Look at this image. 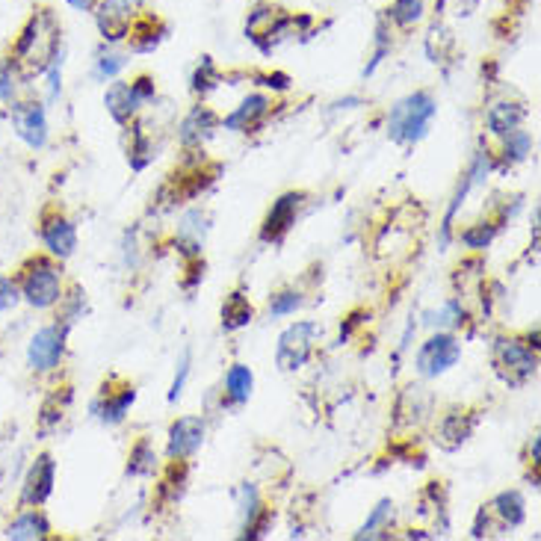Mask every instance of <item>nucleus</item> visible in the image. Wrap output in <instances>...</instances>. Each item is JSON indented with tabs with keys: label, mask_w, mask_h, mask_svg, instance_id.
<instances>
[{
	"label": "nucleus",
	"mask_w": 541,
	"mask_h": 541,
	"mask_svg": "<svg viewBox=\"0 0 541 541\" xmlns=\"http://www.w3.org/2000/svg\"><path fill=\"white\" fill-rule=\"evenodd\" d=\"M60 48H63V39H60V24H57L54 12L36 9L12 48V60L24 71L42 74Z\"/></svg>",
	"instance_id": "1"
},
{
	"label": "nucleus",
	"mask_w": 541,
	"mask_h": 541,
	"mask_svg": "<svg viewBox=\"0 0 541 541\" xmlns=\"http://www.w3.org/2000/svg\"><path fill=\"white\" fill-rule=\"evenodd\" d=\"M21 302L36 311H51L63 302V272L48 258H33L21 270Z\"/></svg>",
	"instance_id": "2"
},
{
	"label": "nucleus",
	"mask_w": 541,
	"mask_h": 541,
	"mask_svg": "<svg viewBox=\"0 0 541 541\" xmlns=\"http://www.w3.org/2000/svg\"><path fill=\"white\" fill-rule=\"evenodd\" d=\"M435 113H438L435 98L429 92H414V95L403 98L391 110V116H388V136L397 145H414V142H420L426 136Z\"/></svg>",
	"instance_id": "3"
},
{
	"label": "nucleus",
	"mask_w": 541,
	"mask_h": 541,
	"mask_svg": "<svg viewBox=\"0 0 541 541\" xmlns=\"http://www.w3.org/2000/svg\"><path fill=\"white\" fill-rule=\"evenodd\" d=\"M9 125H12V134L18 136L27 148L33 151H42L48 145V113H45V104L42 101H12L9 104Z\"/></svg>",
	"instance_id": "4"
},
{
	"label": "nucleus",
	"mask_w": 541,
	"mask_h": 541,
	"mask_svg": "<svg viewBox=\"0 0 541 541\" xmlns=\"http://www.w3.org/2000/svg\"><path fill=\"white\" fill-rule=\"evenodd\" d=\"M66 335L68 326L63 323L42 326L27 343V367L33 373H54L66 355Z\"/></svg>",
	"instance_id": "5"
},
{
	"label": "nucleus",
	"mask_w": 541,
	"mask_h": 541,
	"mask_svg": "<svg viewBox=\"0 0 541 541\" xmlns=\"http://www.w3.org/2000/svg\"><path fill=\"white\" fill-rule=\"evenodd\" d=\"M462 358V343L453 335H432L417 352V370L426 379H435L447 370H453Z\"/></svg>",
	"instance_id": "6"
},
{
	"label": "nucleus",
	"mask_w": 541,
	"mask_h": 541,
	"mask_svg": "<svg viewBox=\"0 0 541 541\" xmlns=\"http://www.w3.org/2000/svg\"><path fill=\"white\" fill-rule=\"evenodd\" d=\"M320 335V326L317 323H293L281 338H278V349H275V361L281 370H299L311 349H314V338Z\"/></svg>",
	"instance_id": "7"
},
{
	"label": "nucleus",
	"mask_w": 541,
	"mask_h": 541,
	"mask_svg": "<svg viewBox=\"0 0 541 541\" xmlns=\"http://www.w3.org/2000/svg\"><path fill=\"white\" fill-rule=\"evenodd\" d=\"M54 482H57L54 456L51 453L36 456L24 474V482H21V506H45L48 497L54 494Z\"/></svg>",
	"instance_id": "8"
},
{
	"label": "nucleus",
	"mask_w": 541,
	"mask_h": 541,
	"mask_svg": "<svg viewBox=\"0 0 541 541\" xmlns=\"http://www.w3.org/2000/svg\"><path fill=\"white\" fill-rule=\"evenodd\" d=\"M202 441H204L202 417H181V420H175L172 429H169V447H166V453H169V459L184 462V459H190V456L202 447Z\"/></svg>",
	"instance_id": "9"
},
{
	"label": "nucleus",
	"mask_w": 541,
	"mask_h": 541,
	"mask_svg": "<svg viewBox=\"0 0 541 541\" xmlns=\"http://www.w3.org/2000/svg\"><path fill=\"white\" fill-rule=\"evenodd\" d=\"M3 539H9V541L51 539V521L45 518L42 506H24V512H18V515L6 524Z\"/></svg>",
	"instance_id": "10"
},
{
	"label": "nucleus",
	"mask_w": 541,
	"mask_h": 541,
	"mask_svg": "<svg viewBox=\"0 0 541 541\" xmlns=\"http://www.w3.org/2000/svg\"><path fill=\"white\" fill-rule=\"evenodd\" d=\"M42 246L48 249V255L51 258H57V261H66L74 255V249H77V228L68 222L66 216H48L45 222H42Z\"/></svg>",
	"instance_id": "11"
},
{
	"label": "nucleus",
	"mask_w": 541,
	"mask_h": 541,
	"mask_svg": "<svg viewBox=\"0 0 541 541\" xmlns=\"http://www.w3.org/2000/svg\"><path fill=\"white\" fill-rule=\"evenodd\" d=\"M494 355H497V367H509V373H518L515 385L527 382L536 373V355L530 352V346L518 340H500Z\"/></svg>",
	"instance_id": "12"
},
{
	"label": "nucleus",
	"mask_w": 541,
	"mask_h": 541,
	"mask_svg": "<svg viewBox=\"0 0 541 541\" xmlns=\"http://www.w3.org/2000/svg\"><path fill=\"white\" fill-rule=\"evenodd\" d=\"M98 30L104 39L119 42L131 33V3L128 0H104L98 6Z\"/></svg>",
	"instance_id": "13"
},
{
	"label": "nucleus",
	"mask_w": 541,
	"mask_h": 541,
	"mask_svg": "<svg viewBox=\"0 0 541 541\" xmlns=\"http://www.w3.org/2000/svg\"><path fill=\"white\" fill-rule=\"evenodd\" d=\"M302 199H305L302 193H287V196H281L278 202L272 204L270 216H267V222H264V231H261V240H267V243H270V240L272 243L281 240V237L287 234V228L293 225Z\"/></svg>",
	"instance_id": "14"
},
{
	"label": "nucleus",
	"mask_w": 541,
	"mask_h": 541,
	"mask_svg": "<svg viewBox=\"0 0 541 541\" xmlns=\"http://www.w3.org/2000/svg\"><path fill=\"white\" fill-rule=\"evenodd\" d=\"M104 104H107V113H110L119 125H128V122H131V116L136 113V107H139L142 101H139V95L134 92V83H122V80H116V83L107 89Z\"/></svg>",
	"instance_id": "15"
},
{
	"label": "nucleus",
	"mask_w": 541,
	"mask_h": 541,
	"mask_svg": "<svg viewBox=\"0 0 541 541\" xmlns=\"http://www.w3.org/2000/svg\"><path fill=\"white\" fill-rule=\"evenodd\" d=\"M284 24H287V18L281 15V9L258 6V9L249 15V21H246V36H249L252 42H261L264 36H270L272 39V33L278 36V33L284 30Z\"/></svg>",
	"instance_id": "16"
},
{
	"label": "nucleus",
	"mask_w": 541,
	"mask_h": 541,
	"mask_svg": "<svg viewBox=\"0 0 541 541\" xmlns=\"http://www.w3.org/2000/svg\"><path fill=\"white\" fill-rule=\"evenodd\" d=\"M527 119V110L518 107V104H494L488 113H485V125L494 136H506L512 131L521 128V122Z\"/></svg>",
	"instance_id": "17"
},
{
	"label": "nucleus",
	"mask_w": 541,
	"mask_h": 541,
	"mask_svg": "<svg viewBox=\"0 0 541 541\" xmlns=\"http://www.w3.org/2000/svg\"><path fill=\"white\" fill-rule=\"evenodd\" d=\"M270 101L264 95H249L231 116H225V131H246L249 125H255L264 113H267Z\"/></svg>",
	"instance_id": "18"
},
{
	"label": "nucleus",
	"mask_w": 541,
	"mask_h": 541,
	"mask_svg": "<svg viewBox=\"0 0 541 541\" xmlns=\"http://www.w3.org/2000/svg\"><path fill=\"white\" fill-rule=\"evenodd\" d=\"M491 509L497 512V518L503 521V527H521L524 518H527V503H524V494L521 491H503L494 497Z\"/></svg>",
	"instance_id": "19"
},
{
	"label": "nucleus",
	"mask_w": 541,
	"mask_h": 541,
	"mask_svg": "<svg viewBox=\"0 0 541 541\" xmlns=\"http://www.w3.org/2000/svg\"><path fill=\"white\" fill-rule=\"evenodd\" d=\"M213 128H216V116L207 107H193V113L181 122V142L187 148L190 145H202Z\"/></svg>",
	"instance_id": "20"
},
{
	"label": "nucleus",
	"mask_w": 541,
	"mask_h": 541,
	"mask_svg": "<svg viewBox=\"0 0 541 541\" xmlns=\"http://www.w3.org/2000/svg\"><path fill=\"white\" fill-rule=\"evenodd\" d=\"M252 391H255V376H252V370H249L246 364H234V367L225 373V394H228V400L237 403V406H243V403H249Z\"/></svg>",
	"instance_id": "21"
},
{
	"label": "nucleus",
	"mask_w": 541,
	"mask_h": 541,
	"mask_svg": "<svg viewBox=\"0 0 541 541\" xmlns=\"http://www.w3.org/2000/svg\"><path fill=\"white\" fill-rule=\"evenodd\" d=\"M252 323V305L243 293H231L222 305V326L225 332H237Z\"/></svg>",
	"instance_id": "22"
},
{
	"label": "nucleus",
	"mask_w": 541,
	"mask_h": 541,
	"mask_svg": "<svg viewBox=\"0 0 541 541\" xmlns=\"http://www.w3.org/2000/svg\"><path fill=\"white\" fill-rule=\"evenodd\" d=\"M136 391L134 388H125L119 397H107V400H95L92 403V411L104 420V423H122L128 408L134 406Z\"/></svg>",
	"instance_id": "23"
},
{
	"label": "nucleus",
	"mask_w": 541,
	"mask_h": 541,
	"mask_svg": "<svg viewBox=\"0 0 541 541\" xmlns=\"http://www.w3.org/2000/svg\"><path fill=\"white\" fill-rule=\"evenodd\" d=\"M21 80H24V68L18 66L12 57H0V101L3 104L18 101Z\"/></svg>",
	"instance_id": "24"
},
{
	"label": "nucleus",
	"mask_w": 541,
	"mask_h": 541,
	"mask_svg": "<svg viewBox=\"0 0 541 541\" xmlns=\"http://www.w3.org/2000/svg\"><path fill=\"white\" fill-rule=\"evenodd\" d=\"M391 521H394V503H391V500H382V503L370 512V518L364 521V527L355 533V539H379V530H385Z\"/></svg>",
	"instance_id": "25"
},
{
	"label": "nucleus",
	"mask_w": 541,
	"mask_h": 541,
	"mask_svg": "<svg viewBox=\"0 0 541 541\" xmlns=\"http://www.w3.org/2000/svg\"><path fill=\"white\" fill-rule=\"evenodd\" d=\"M63 60H66V48H60L42 71L48 77V101H57L63 95Z\"/></svg>",
	"instance_id": "26"
},
{
	"label": "nucleus",
	"mask_w": 541,
	"mask_h": 541,
	"mask_svg": "<svg viewBox=\"0 0 541 541\" xmlns=\"http://www.w3.org/2000/svg\"><path fill=\"white\" fill-rule=\"evenodd\" d=\"M388 12L400 27H411L423 18V0H394Z\"/></svg>",
	"instance_id": "27"
},
{
	"label": "nucleus",
	"mask_w": 541,
	"mask_h": 541,
	"mask_svg": "<svg viewBox=\"0 0 541 541\" xmlns=\"http://www.w3.org/2000/svg\"><path fill=\"white\" fill-rule=\"evenodd\" d=\"M530 148H533V139L527 131H512V134H506V163H521L527 154H530Z\"/></svg>",
	"instance_id": "28"
},
{
	"label": "nucleus",
	"mask_w": 541,
	"mask_h": 541,
	"mask_svg": "<svg viewBox=\"0 0 541 541\" xmlns=\"http://www.w3.org/2000/svg\"><path fill=\"white\" fill-rule=\"evenodd\" d=\"M426 323H429L432 329H435V326H438V329H450V326L465 323V311H462V305H459V302H447L441 311H432Z\"/></svg>",
	"instance_id": "29"
},
{
	"label": "nucleus",
	"mask_w": 541,
	"mask_h": 541,
	"mask_svg": "<svg viewBox=\"0 0 541 541\" xmlns=\"http://www.w3.org/2000/svg\"><path fill=\"white\" fill-rule=\"evenodd\" d=\"M494 234H497V225L479 222L474 228H465V231H462V243H465L468 249H485V246L494 240Z\"/></svg>",
	"instance_id": "30"
},
{
	"label": "nucleus",
	"mask_w": 541,
	"mask_h": 541,
	"mask_svg": "<svg viewBox=\"0 0 541 541\" xmlns=\"http://www.w3.org/2000/svg\"><path fill=\"white\" fill-rule=\"evenodd\" d=\"M154 471V450L148 441H139L131 453V465H128V474L139 476V474H151Z\"/></svg>",
	"instance_id": "31"
},
{
	"label": "nucleus",
	"mask_w": 541,
	"mask_h": 541,
	"mask_svg": "<svg viewBox=\"0 0 541 541\" xmlns=\"http://www.w3.org/2000/svg\"><path fill=\"white\" fill-rule=\"evenodd\" d=\"M299 305H302V296L293 293V290H284V293H275L270 299V314L272 317H287V314H293Z\"/></svg>",
	"instance_id": "32"
},
{
	"label": "nucleus",
	"mask_w": 541,
	"mask_h": 541,
	"mask_svg": "<svg viewBox=\"0 0 541 541\" xmlns=\"http://www.w3.org/2000/svg\"><path fill=\"white\" fill-rule=\"evenodd\" d=\"M21 302V290H18V281L12 275H0V314L18 308Z\"/></svg>",
	"instance_id": "33"
},
{
	"label": "nucleus",
	"mask_w": 541,
	"mask_h": 541,
	"mask_svg": "<svg viewBox=\"0 0 541 541\" xmlns=\"http://www.w3.org/2000/svg\"><path fill=\"white\" fill-rule=\"evenodd\" d=\"M216 80H219V74H216V66L210 63V57H204L202 66L196 71V77H193V92H210L213 86H216Z\"/></svg>",
	"instance_id": "34"
},
{
	"label": "nucleus",
	"mask_w": 541,
	"mask_h": 541,
	"mask_svg": "<svg viewBox=\"0 0 541 541\" xmlns=\"http://www.w3.org/2000/svg\"><path fill=\"white\" fill-rule=\"evenodd\" d=\"M190 349H184L181 361H178V373H175V382H172V391H169V403H178V397L184 394V385H187V376H190Z\"/></svg>",
	"instance_id": "35"
},
{
	"label": "nucleus",
	"mask_w": 541,
	"mask_h": 541,
	"mask_svg": "<svg viewBox=\"0 0 541 541\" xmlns=\"http://www.w3.org/2000/svg\"><path fill=\"white\" fill-rule=\"evenodd\" d=\"M128 66V60L122 57V54H101L98 57V77H104V80H113L122 68Z\"/></svg>",
	"instance_id": "36"
},
{
	"label": "nucleus",
	"mask_w": 541,
	"mask_h": 541,
	"mask_svg": "<svg viewBox=\"0 0 541 541\" xmlns=\"http://www.w3.org/2000/svg\"><path fill=\"white\" fill-rule=\"evenodd\" d=\"M388 51H391V36H388L385 24H379V30H376V51H373V60H370V66H367L364 74H373L376 66L388 57Z\"/></svg>",
	"instance_id": "37"
},
{
	"label": "nucleus",
	"mask_w": 541,
	"mask_h": 541,
	"mask_svg": "<svg viewBox=\"0 0 541 541\" xmlns=\"http://www.w3.org/2000/svg\"><path fill=\"white\" fill-rule=\"evenodd\" d=\"M491 166H494V163H491V154H488V151H479V154L474 157V163H471V172H468V178L474 181V187L488 178Z\"/></svg>",
	"instance_id": "38"
},
{
	"label": "nucleus",
	"mask_w": 541,
	"mask_h": 541,
	"mask_svg": "<svg viewBox=\"0 0 541 541\" xmlns=\"http://www.w3.org/2000/svg\"><path fill=\"white\" fill-rule=\"evenodd\" d=\"M267 83L264 86H275V89H287L290 86V80L284 77V74H270V77H264Z\"/></svg>",
	"instance_id": "39"
},
{
	"label": "nucleus",
	"mask_w": 541,
	"mask_h": 541,
	"mask_svg": "<svg viewBox=\"0 0 541 541\" xmlns=\"http://www.w3.org/2000/svg\"><path fill=\"white\" fill-rule=\"evenodd\" d=\"M95 3L98 0H68V6L77 9V12H89V9H95Z\"/></svg>",
	"instance_id": "40"
},
{
	"label": "nucleus",
	"mask_w": 541,
	"mask_h": 541,
	"mask_svg": "<svg viewBox=\"0 0 541 541\" xmlns=\"http://www.w3.org/2000/svg\"><path fill=\"white\" fill-rule=\"evenodd\" d=\"M533 465H539V438L533 441Z\"/></svg>",
	"instance_id": "41"
},
{
	"label": "nucleus",
	"mask_w": 541,
	"mask_h": 541,
	"mask_svg": "<svg viewBox=\"0 0 541 541\" xmlns=\"http://www.w3.org/2000/svg\"><path fill=\"white\" fill-rule=\"evenodd\" d=\"M128 3H134V0H128Z\"/></svg>",
	"instance_id": "42"
}]
</instances>
